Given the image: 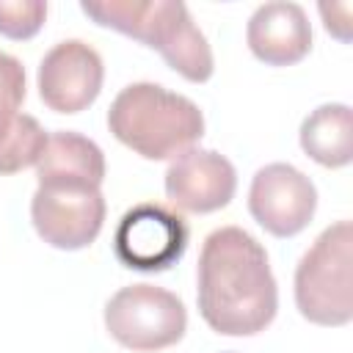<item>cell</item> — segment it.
I'll use <instances>...</instances> for the list:
<instances>
[{
	"label": "cell",
	"instance_id": "obj_1",
	"mask_svg": "<svg viewBox=\"0 0 353 353\" xmlns=\"http://www.w3.org/2000/svg\"><path fill=\"white\" fill-rule=\"evenodd\" d=\"M196 281L199 312L218 334L251 336L276 317L279 290L268 251L240 226H221L207 234Z\"/></svg>",
	"mask_w": 353,
	"mask_h": 353
},
{
	"label": "cell",
	"instance_id": "obj_2",
	"mask_svg": "<svg viewBox=\"0 0 353 353\" xmlns=\"http://www.w3.org/2000/svg\"><path fill=\"white\" fill-rule=\"evenodd\" d=\"M83 14L146 47L190 83L212 77V50L179 0H83Z\"/></svg>",
	"mask_w": 353,
	"mask_h": 353
},
{
	"label": "cell",
	"instance_id": "obj_3",
	"mask_svg": "<svg viewBox=\"0 0 353 353\" xmlns=\"http://www.w3.org/2000/svg\"><path fill=\"white\" fill-rule=\"evenodd\" d=\"M108 127L127 149L146 160H171L204 135L199 105L157 83H132L116 94Z\"/></svg>",
	"mask_w": 353,
	"mask_h": 353
},
{
	"label": "cell",
	"instance_id": "obj_4",
	"mask_svg": "<svg viewBox=\"0 0 353 353\" xmlns=\"http://www.w3.org/2000/svg\"><path fill=\"white\" fill-rule=\"evenodd\" d=\"M353 226L336 221L320 232L295 268V306L317 325L353 320Z\"/></svg>",
	"mask_w": 353,
	"mask_h": 353
},
{
	"label": "cell",
	"instance_id": "obj_5",
	"mask_svg": "<svg viewBox=\"0 0 353 353\" xmlns=\"http://www.w3.org/2000/svg\"><path fill=\"white\" fill-rule=\"evenodd\" d=\"M105 328L119 345L135 353H154L185 336L188 312L185 303L163 287L130 284L105 303Z\"/></svg>",
	"mask_w": 353,
	"mask_h": 353
},
{
	"label": "cell",
	"instance_id": "obj_6",
	"mask_svg": "<svg viewBox=\"0 0 353 353\" xmlns=\"http://www.w3.org/2000/svg\"><path fill=\"white\" fill-rule=\"evenodd\" d=\"M188 237L190 232L179 212L146 201L121 215L113 234V251L124 268L157 273L182 259Z\"/></svg>",
	"mask_w": 353,
	"mask_h": 353
},
{
	"label": "cell",
	"instance_id": "obj_7",
	"mask_svg": "<svg viewBox=\"0 0 353 353\" xmlns=\"http://www.w3.org/2000/svg\"><path fill=\"white\" fill-rule=\"evenodd\" d=\"M30 221L44 243L61 251H77L97 240L105 221L99 188H44L30 199Z\"/></svg>",
	"mask_w": 353,
	"mask_h": 353
},
{
	"label": "cell",
	"instance_id": "obj_8",
	"mask_svg": "<svg viewBox=\"0 0 353 353\" xmlns=\"http://www.w3.org/2000/svg\"><path fill=\"white\" fill-rule=\"evenodd\" d=\"M248 210L265 232L276 237H292L309 226L317 210V190L312 179L295 165L270 163L251 179Z\"/></svg>",
	"mask_w": 353,
	"mask_h": 353
},
{
	"label": "cell",
	"instance_id": "obj_9",
	"mask_svg": "<svg viewBox=\"0 0 353 353\" xmlns=\"http://www.w3.org/2000/svg\"><path fill=\"white\" fill-rule=\"evenodd\" d=\"M102 77L99 52L80 39H66L39 63V97L55 113H80L99 97Z\"/></svg>",
	"mask_w": 353,
	"mask_h": 353
},
{
	"label": "cell",
	"instance_id": "obj_10",
	"mask_svg": "<svg viewBox=\"0 0 353 353\" xmlns=\"http://www.w3.org/2000/svg\"><path fill=\"white\" fill-rule=\"evenodd\" d=\"M237 188L234 165L212 149H188L165 171V196L182 212H215L226 207Z\"/></svg>",
	"mask_w": 353,
	"mask_h": 353
},
{
	"label": "cell",
	"instance_id": "obj_11",
	"mask_svg": "<svg viewBox=\"0 0 353 353\" xmlns=\"http://www.w3.org/2000/svg\"><path fill=\"white\" fill-rule=\"evenodd\" d=\"M251 52L268 66H290L312 50V28L298 3H262L245 28Z\"/></svg>",
	"mask_w": 353,
	"mask_h": 353
},
{
	"label": "cell",
	"instance_id": "obj_12",
	"mask_svg": "<svg viewBox=\"0 0 353 353\" xmlns=\"http://www.w3.org/2000/svg\"><path fill=\"white\" fill-rule=\"evenodd\" d=\"M36 176L44 188H99L105 179V154L91 138L55 130L36 160Z\"/></svg>",
	"mask_w": 353,
	"mask_h": 353
},
{
	"label": "cell",
	"instance_id": "obj_13",
	"mask_svg": "<svg viewBox=\"0 0 353 353\" xmlns=\"http://www.w3.org/2000/svg\"><path fill=\"white\" fill-rule=\"evenodd\" d=\"M301 149L325 168H342L353 160V113L342 102L312 110L301 124Z\"/></svg>",
	"mask_w": 353,
	"mask_h": 353
},
{
	"label": "cell",
	"instance_id": "obj_14",
	"mask_svg": "<svg viewBox=\"0 0 353 353\" xmlns=\"http://www.w3.org/2000/svg\"><path fill=\"white\" fill-rule=\"evenodd\" d=\"M44 143L47 132L33 116L0 105V174H17L36 165Z\"/></svg>",
	"mask_w": 353,
	"mask_h": 353
},
{
	"label": "cell",
	"instance_id": "obj_15",
	"mask_svg": "<svg viewBox=\"0 0 353 353\" xmlns=\"http://www.w3.org/2000/svg\"><path fill=\"white\" fill-rule=\"evenodd\" d=\"M47 17L44 0H0V33L8 39H30L41 30Z\"/></svg>",
	"mask_w": 353,
	"mask_h": 353
},
{
	"label": "cell",
	"instance_id": "obj_16",
	"mask_svg": "<svg viewBox=\"0 0 353 353\" xmlns=\"http://www.w3.org/2000/svg\"><path fill=\"white\" fill-rule=\"evenodd\" d=\"M22 99H25V69L14 55L0 52V105L19 110Z\"/></svg>",
	"mask_w": 353,
	"mask_h": 353
},
{
	"label": "cell",
	"instance_id": "obj_17",
	"mask_svg": "<svg viewBox=\"0 0 353 353\" xmlns=\"http://www.w3.org/2000/svg\"><path fill=\"white\" fill-rule=\"evenodd\" d=\"M320 14L325 19V30L334 33L336 39L347 41L350 39V6L347 3H320Z\"/></svg>",
	"mask_w": 353,
	"mask_h": 353
}]
</instances>
